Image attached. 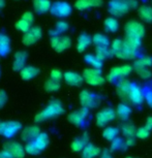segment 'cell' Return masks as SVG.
I'll use <instances>...</instances> for the list:
<instances>
[{"label": "cell", "mask_w": 152, "mask_h": 158, "mask_svg": "<svg viewBox=\"0 0 152 158\" xmlns=\"http://www.w3.org/2000/svg\"><path fill=\"white\" fill-rule=\"evenodd\" d=\"M92 44V37L89 36L88 34L82 33L78 37L77 40V51L79 53H83L89 48V46Z\"/></svg>", "instance_id": "obj_25"}, {"label": "cell", "mask_w": 152, "mask_h": 158, "mask_svg": "<svg viewBox=\"0 0 152 158\" xmlns=\"http://www.w3.org/2000/svg\"><path fill=\"white\" fill-rule=\"evenodd\" d=\"M117 118L116 116V111L113 108H103L97 112L96 116H95V121H96L97 126L99 127H107Z\"/></svg>", "instance_id": "obj_8"}, {"label": "cell", "mask_w": 152, "mask_h": 158, "mask_svg": "<svg viewBox=\"0 0 152 158\" xmlns=\"http://www.w3.org/2000/svg\"><path fill=\"white\" fill-rule=\"evenodd\" d=\"M26 58H27V54L25 52H18L16 56H15V61H14V69L15 70H22L23 66L25 64Z\"/></svg>", "instance_id": "obj_32"}, {"label": "cell", "mask_w": 152, "mask_h": 158, "mask_svg": "<svg viewBox=\"0 0 152 158\" xmlns=\"http://www.w3.org/2000/svg\"><path fill=\"white\" fill-rule=\"evenodd\" d=\"M103 27L105 30L109 33H115L118 31L119 29V22L117 18L115 17H108L107 19L103 21Z\"/></svg>", "instance_id": "obj_27"}, {"label": "cell", "mask_w": 152, "mask_h": 158, "mask_svg": "<svg viewBox=\"0 0 152 158\" xmlns=\"http://www.w3.org/2000/svg\"><path fill=\"white\" fill-rule=\"evenodd\" d=\"M133 83L129 81L127 79H123L121 81L117 82L116 84V93L119 96L121 100H123V102L129 101V92L132 90Z\"/></svg>", "instance_id": "obj_11"}, {"label": "cell", "mask_w": 152, "mask_h": 158, "mask_svg": "<svg viewBox=\"0 0 152 158\" xmlns=\"http://www.w3.org/2000/svg\"><path fill=\"white\" fill-rule=\"evenodd\" d=\"M124 40H126V43L132 46L133 48L138 50L140 47H141V40H138V38H135V37H129V36H125Z\"/></svg>", "instance_id": "obj_43"}, {"label": "cell", "mask_w": 152, "mask_h": 158, "mask_svg": "<svg viewBox=\"0 0 152 158\" xmlns=\"http://www.w3.org/2000/svg\"><path fill=\"white\" fill-rule=\"evenodd\" d=\"M16 28L18 29V30H20L21 32L27 33V32L31 29V24L28 23L27 21H25L24 19H21L20 21H18V22H17Z\"/></svg>", "instance_id": "obj_39"}, {"label": "cell", "mask_w": 152, "mask_h": 158, "mask_svg": "<svg viewBox=\"0 0 152 158\" xmlns=\"http://www.w3.org/2000/svg\"><path fill=\"white\" fill-rule=\"evenodd\" d=\"M21 128H22V125L18 121L1 122L0 123V135L6 139H11L14 135H17Z\"/></svg>", "instance_id": "obj_10"}, {"label": "cell", "mask_w": 152, "mask_h": 158, "mask_svg": "<svg viewBox=\"0 0 152 158\" xmlns=\"http://www.w3.org/2000/svg\"><path fill=\"white\" fill-rule=\"evenodd\" d=\"M40 73V70L34 66H26L21 70V77L25 81H29V80L35 77Z\"/></svg>", "instance_id": "obj_30"}, {"label": "cell", "mask_w": 152, "mask_h": 158, "mask_svg": "<svg viewBox=\"0 0 152 158\" xmlns=\"http://www.w3.org/2000/svg\"><path fill=\"white\" fill-rule=\"evenodd\" d=\"M73 8L66 2H57L55 3L54 6L52 7V11L55 16L60 17V18H65L68 17L71 14Z\"/></svg>", "instance_id": "obj_21"}, {"label": "cell", "mask_w": 152, "mask_h": 158, "mask_svg": "<svg viewBox=\"0 0 152 158\" xmlns=\"http://www.w3.org/2000/svg\"><path fill=\"white\" fill-rule=\"evenodd\" d=\"M129 101H130L135 106H141V104L145 101V94L143 92L142 88L137 84H133L132 90L129 92Z\"/></svg>", "instance_id": "obj_16"}, {"label": "cell", "mask_w": 152, "mask_h": 158, "mask_svg": "<svg viewBox=\"0 0 152 158\" xmlns=\"http://www.w3.org/2000/svg\"><path fill=\"white\" fill-rule=\"evenodd\" d=\"M98 158H114V157H113V155H112L111 152L106 149V150L101 151V153H100L99 157H98Z\"/></svg>", "instance_id": "obj_49"}, {"label": "cell", "mask_w": 152, "mask_h": 158, "mask_svg": "<svg viewBox=\"0 0 152 158\" xmlns=\"http://www.w3.org/2000/svg\"><path fill=\"white\" fill-rule=\"evenodd\" d=\"M145 26L143 25L141 21L137 20H129V22L124 25V33L125 36L129 37H135L138 40H143V37L145 36Z\"/></svg>", "instance_id": "obj_5"}, {"label": "cell", "mask_w": 152, "mask_h": 158, "mask_svg": "<svg viewBox=\"0 0 152 158\" xmlns=\"http://www.w3.org/2000/svg\"><path fill=\"white\" fill-rule=\"evenodd\" d=\"M145 101L149 108L152 109V90H148L145 93Z\"/></svg>", "instance_id": "obj_45"}, {"label": "cell", "mask_w": 152, "mask_h": 158, "mask_svg": "<svg viewBox=\"0 0 152 158\" xmlns=\"http://www.w3.org/2000/svg\"><path fill=\"white\" fill-rule=\"evenodd\" d=\"M41 35H43L41 28L38 27V26H34V27H32L27 33H25L22 40V43L25 44V46H30V44H33L36 43L41 37Z\"/></svg>", "instance_id": "obj_15"}, {"label": "cell", "mask_w": 152, "mask_h": 158, "mask_svg": "<svg viewBox=\"0 0 152 158\" xmlns=\"http://www.w3.org/2000/svg\"><path fill=\"white\" fill-rule=\"evenodd\" d=\"M132 10L127 0H111L108 3V11L112 17L120 18Z\"/></svg>", "instance_id": "obj_6"}, {"label": "cell", "mask_w": 152, "mask_h": 158, "mask_svg": "<svg viewBox=\"0 0 152 158\" xmlns=\"http://www.w3.org/2000/svg\"><path fill=\"white\" fill-rule=\"evenodd\" d=\"M100 153H101V149L99 147L89 143L84 148V150L82 151L81 158H96L99 157Z\"/></svg>", "instance_id": "obj_23"}, {"label": "cell", "mask_w": 152, "mask_h": 158, "mask_svg": "<svg viewBox=\"0 0 152 158\" xmlns=\"http://www.w3.org/2000/svg\"><path fill=\"white\" fill-rule=\"evenodd\" d=\"M68 28H70V25H68V23L64 22V21H60V22L56 24V30H57V32H60V33L67 31Z\"/></svg>", "instance_id": "obj_44"}, {"label": "cell", "mask_w": 152, "mask_h": 158, "mask_svg": "<svg viewBox=\"0 0 152 158\" xmlns=\"http://www.w3.org/2000/svg\"><path fill=\"white\" fill-rule=\"evenodd\" d=\"M89 144V135L87 132H84L82 135L76 138L71 143V150L74 152H82L84 148Z\"/></svg>", "instance_id": "obj_22"}, {"label": "cell", "mask_w": 152, "mask_h": 158, "mask_svg": "<svg viewBox=\"0 0 152 158\" xmlns=\"http://www.w3.org/2000/svg\"><path fill=\"white\" fill-rule=\"evenodd\" d=\"M149 135H150V130H149L147 127L141 126V127L137 128L136 138H138L140 139H146Z\"/></svg>", "instance_id": "obj_41"}, {"label": "cell", "mask_w": 152, "mask_h": 158, "mask_svg": "<svg viewBox=\"0 0 152 158\" xmlns=\"http://www.w3.org/2000/svg\"><path fill=\"white\" fill-rule=\"evenodd\" d=\"M83 79L84 81L90 86H101L106 83V77L101 74L100 69H96V68H86L83 71Z\"/></svg>", "instance_id": "obj_7"}, {"label": "cell", "mask_w": 152, "mask_h": 158, "mask_svg": "<svg viewBox=\"0 0 152 158\" xmlns=\"http://www.w3.org/2000/svg\"><path fill=\"white\" fill-rule=\"evenodd\" d=\"M33 142H34V144L36 145V147L40 149V151H43L48 147V145H49V136H48L47 133L40 132V135L35 139H33Z\"/></svg>", "instance_id": "obj_35"}, {"label": "cell", "mask_w": 152, "mask_h": 158, "mask_svg": "<svg viewBox=\"0 0 152 158\" xmlns=\"http://www.w3.org/2000/svg\"><path fill=\"white\" fill-rule=\"evenodd\" d=\"M10 51V40L5 35L0 36V55H5Z\"/></svg>", "instance_id": "obj_36"}, {"label": "cell", "mask_w": 152, "mask_h": 158, "mask_svg": "<svg viewBox=\"0 0 152 158\" xmlns=\"http://www.w3.org/2000/svg\"><path fill=\"white\" fill-rule=\"evenodd\" d=\"M63 76L64 74L60 69H53L50 73V79L56 82H60V80L63 79Z\"/></svg>", "instance_id": "obj_42"}, {"label": "cell", "mask_w": 152, "mask_h": 158, "mask_svg": "<svg viewBox=\"0 0 152 158\" xmlns=\"http://www.w3.org/2000/svg\"><path fill=\"white\" fill-rule=\"evenodd\" d=\"M125 148V141L120 136H117L111 142V151H120Z\"/></svg>", "instance_id": "obj_37"}, {"label": "cell", "mask_w": 152, "mask_h": 158, "mask_svg": "<svg viewBox=\"0 0 152 158\" xmlns=\"http://www.w3.org/2000/svg\"><path fill=\"white\" fill-rule=\"evenodd\" d=\"M133 65L130 64H122L118 65V66H114L109 70V73L106 77V80L111 83L119 82L123 79H126L133 73Z\"/></svg>", "instance_id": "obj_4"}, {"label": "cell", "mask_w": 152, "mask_h": 158, "mask_svg": "<svg viewBox=\"0 0 152 158\" xmlns=\"http://www.w3.org/2000/svg\"><path fill=\"white\" fill-rule=\"evenodd\" d=\"M110 49H111L112 55L120 60H133L135 59L138 52V50L129 46L124 38H115L111 41Z\"/></svg>", "instance_id": "obj_1"}, {"label": "cell", "mask_w": 152, "mask_h": 158, "mask_svg": "<svg viewBox=\"0 0 152 158\" xmlns=\"http://www.w3.org/2000/svg\"><path fill=\"white\" fill-rule=\"evenodd\" d=\"M80 98V103L83 108H87V109H94L96 108L98 104L100 103V98L97 95L93 94L92 92H90L87 89L81 91V93L79 95Z\"/></svg>", "instance_id": "obj_9"}, {"label": "cell", "mask_w": 152, "mask_h": 158, "mask_svg": "<svg viewBox=\"0 0 152 158\" xmlns=\"http://www.w3.org/2000/svg\"><path fill=\"white\" fill-rule=\"evenodd\" d=\"M125 141V147L132 148L136 145V139L135 138H127L124 139Z\"/></svg>", "instance_id": "obj_47"}, {"label": "cell", "mask_w": 152, "mask_h": 158, "mask_svg": "<svg viewBox=\"0 0 152 158\" xmlns=\"http://www.w3.org/2000/svg\"><path fill=\"white\" fill-rule=\"evenodd\" d=\"M116 116L120 121L126 122L129 119L130 115H132L133 110L130 108V106L126 102H121L117 104V108H116Z\"/></svg>", "instance_id": "obj_20"}, {"label": "cell", "mask_w": 152, "mask_h": 158, "mask_svg": "<svg viewBox=\"0 0 152 158\" xmlns=\"http://www.w3.org/2000/svg\"><path fill=\"white\" fill-rule=\"evenodd\" d=\"M25 151L26 153H28L29 155H38L40 153V150L36 147V145L34 144L33 141L28 142V144L25 146Z\"/></svg>", "instance_id": "obj_40"}, {"label": "cell", "mask_w": 152, "mask_h": 158, "mask_svg": "<svg viewBox=\"0 0 152 158\" xmlns=\"http://www.w3.org/2000/svg\"><path fill=\"white\" fill-rule=\"evenodd\" d=\"M33 5H34V10L37 13L44 14L50 10L51 7V2L49 0H33Z\"/></svg>", "instance_id": "obj_34"}, {"label": "cell", "mask_w": 152, "mask_h": 158, "mask_svg": "<svg viewBox=\"0 0 152 158\" xmlns=\"http://www.w3.org/2000/svg\"><path fill=\"white\" fill-rule=\"evenodd\" d=\"M145 127H147L149 130H152V117H148L146 119Z\"/></svg>", "instance_id": "obj_50"}, {"label": "cell", "mask_w": 152, "mask_h": 158, "mask_svg": "<svg viewBox=\"0 0 152 158\" xmlns=\"http://www.w3.org/2000/svg\"><path fill=\"white\" fill-rule=\"evenodd\" d=\"M44 89L48 92H56L60 89V83L53 81V80H48V81L44 83Z\"/></svg>", "instance_id": "obj_38"}, {"label": "cell", "mask_w": 152, "mask_h": 158, "mask_svg": "<svg viewBox=\"0 0 152 158\" xmlns=\"http://www.w3.org/2000/svg\"><path fill=\"white\" fill-rule=\"evenodd\" d=\"M7 100V95L3 90H0V109L3 108V106L5 104Z\"/></svg>", "instance_id": "obj_46"}, {"label": "cell", "mask_w": 152, "mask_h": 158, "mask_svg": "<svg viewBox=\"0 0 152 158\" xmlns=\"http://www.w3.org/2000/svg\"><path fill=\"white\" fill-rule=\"evenodd\" d=\"M94 54L100 61H103L106 59H108L109 57H111V56H113L110 47H95Z\"/></svg>", "instance_id": "obj_31"}, {"label": "cell", "mask_w": 152, "mask_h": 158, "mask_svg": "<svg viewBox=\"0 0 152 158\" xmlns=\"http://www.w3.org/2000/svg\"><path fill=\"white\" fill-rule=\"evenodd\" d=\"M62 114H64V108L62 106V103L59 100H52L48 103V106L43 111L35 115L34 121L35 123H40V122L44 120L59 117Z\"/></svg>", "instance_id": "obj_2"}, {"label": "cell", "mask_w": 152, "mask_h": 158, "mask_svg": "<svg viewBox=\"0 0 152 158\" xmlns=\"http://www.w3.org/2000/svg\"><path fill=\"white\" fill-rule=\"evenodd\" d=\"M120 129L115 126H107L103 130V138L108 142H112L117 138Z\"/></svg>", "instance_id": "obj_29"}, {"label": "cell", "mask_w": 152, "mask_h": 158, "mask_svg": "<svg viewBox=\"0 0 152 158\" xmlns=\"http://www.w3.org/2000/svg\"><path fill=\"white\" fill-rule=\"evenodd\" d=\"M137 14L142 23L144 22L147 24H152V5H140L137 10Z\"/></svg>", "instance_id": "obj_18"}, {"label": "cell", "mask_w": 152, "mask_h": 158, "mask_svg": "<svg viewBox=\"0 0 152 158\" xmlns=\"http://www.w3.org/2000/svg\"><path fill=\"white\" fill-rule=\"evenodd\" d=\"M22 19H24L25 21H27L28 23L31 24L33 22V15H32V13H30V11H26V13L23 15Z\"/></svg>", "instance_id": "obj_48"}, {"label": "cell", "mask_w": 152, "mask_h": 158, "mask_svg": "<svg viewBox=\"0 0 152 158\" xmlns=\"http://www.w3.org/2000/svg\"><path fill=\"white\" fill-rule=\"evenodd\" d=\"M103 4V0H77L74 7L79 10H86L88 8H98Z\"/></svg>", "instance_id": "obj_17"}, {"label": "cell", "mask_w": 152, "mask_h": 158, "mask_svg": "<svg viewBox=\"0 0 152 158\" xmlns=\"http://www.w3.org/2000/svg\"><path fill=\"white\" fill-rule=\"evenodd\" d=\"M85 62L87 63L91 68H96V69H100L103 66V61H100L95 54H87L84 57Z\"/></svg>", "instance_id": "obj_33"}, {"label": "cell", "mask_w": 152, "mask_h": 158, "mask_svg": "<svg viewBox=\"0 0 152 158\" xmlns=\"http://www.w3.org/2000/svg\"><path fill=\"white\" fill-rule=\"evenodd\" d=\"M92 44L95 47H110L111 41L109 37L103 33H96L92 36Z\"/></svg>", "instance_id": "obj_28"}, {"label": "cell", "mask_w": 152, "mask_h": 158, "mask_svg": "<svg viewBox=\"0 0 152 158\" xmlns=\"http://www.w3.org/2000/svg\"><path fill=\"white\" fill-rule=\"evenodd\" d=\"M120 132L125 139L127 138H135L136 132H137V127L130 122H124L123 124H121L120 126Z\"/></svg>", "instance_id": "obj_26"}, {"label": "cell", "mask_w": 152, "mask_h": 158, "mask_svg": "<svg viewBox=\"0 0 152 158\" xmlns=\"http://www.w3.org/2000/svg\"><path fill=\"white\" fill-rule=\"evenodd\" d=\"M152 66V58L149 56H144L135 60L133 63V68L142 80H149L152 77V71L149 67Z\"/></svg>", "instance_id": "obj_3"}, {"label": "cell", "mask_w": 152, "mask_h": 158, "mask_svg": "<svg viewBox=\"0 0 152 158\" xmlns=\"http://www.w3.org/2000/svg\"><path fill=\"white\" fill-rule=\"evenodd\" d=\"M40 128L36 126H29L24 128L22 130V135H21V138H22L23 141H29L31 142L32 139H35L40 135Z\"/></svg>", "instance_id": "obj_24"}, {"label": "cell", "mask_w": 152, "mask_h": 158, "mask_svg": "<svg viewBox=\"0 0 152 158\" xmlns=\"http://www.w3.org/2000/svg\"><path fill=\"white\" fill-rule=\"evenodd\" d=\"M63 79L67 85L73 86V87H79L84 82L83 76H81L78 73H74V71H66V73H64Z\"/></svg>", "instance_id": "obj_19"}, {"label": "cell", "mask_w": 152, "mask_h": 158, "mask_svg": "<svg viewBox=\"0 0 152 158\" xmlns=\"http://www.w3.org/2000/svg\"><path fill=\"white\" fill-rule=\"evenodd\" d=\"M89 115V109L87 108H82L78 110V111H74L70 114H68L67 116V120L68 122H70L71 124L76 125V126H81L84 123L86 118Z\"/></svg>", "instance_id": "obj_12"}, {"label": "cell", "mask_w": 152, "mask_h": 158, "mask_svg": "<svg viewBox=\"0 0 152 158\" xmlns=\"http://www.w3.org/2000/svg\"><path fill=\"white\" fill-rule=\"evenodd\" d=\"M51 46L56 52L60 53L70 49L71 46V40L68 36H53L51 38Z\"/></svg>", "instance_id": "obj_13"}, {"label": "cell", "mask_w": 152, "mask_h": 158, "mask_svg": "<svg viewBox=\"0 0 152 158\" xmlns=\"http://www.w3.org/2000/svg\"><path fill=\"white\" fill-rule=\"evenodd\" d=\"M0 158H14V157L8 152L3 150V151H0Z\"/></svg>", "instance_id": "obj_51"}, {"label": "cell", "mask_w": 152, "mask_h": 158, "mask_svg": "<svg viewBox=\"0 0 152 158\" xmlns=\"http://www.w3.org/2000/svg\"><path fill=\"white\" fill-rule=\"evenodd\" d=\"M3 149L6 152H8L14 158H23L25 155V148L18 142H6L3 145Z\"/></svg>", "instance_id": "obj_14"}, {"label": "cell", "mask_w": 152, "mask_h": 158, "mask_svg": "<svg viewBox=\"0 0 152 158\" xmlns=\"http://www.w3.org/2000/svg\"><path fill=\"white\" fill-rule=\"evenodd\" d=\"M125 158H136V157H132V156H127V157H125Z\"/></svg>", "instance_id": "obj_52"}]
</instances>
